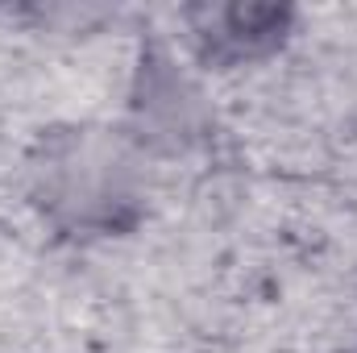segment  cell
<instances>
[{"instance_id": "obj_1", "label": "cell", "mask_w": 357, "mask_h": 353, "mask_svg": "<svg viewBox=\"0 0 357 353\" xmlns=\"http://www.w3.org/2000/svg\"><path fill=\"white\" fill-rule=\"evenodd\" d=\"M42 175V204L79 229H116L121 212L133 204L129 191V171L125 158L116 154V146L100 142V137H59L46 154V167H38Z\"/></svg>"}, {"instance_id": "obj_2", "label": "cell", "mask_w": 357, "mask_h": 353, "mask_svg": "<svg viewBox=\"0 0 357 353\" xmlns=\"http://www.w3.org/2000/svg\"><path fill=\"white\" fill-rule=\"evenodd\" d=\"M133 121H137V137L158 150H183L199 137L204 104L171 59L150 54L142 63L137 91H133Z\"/></svg>"}, {"instance_id": "obj_3", "label": "cell", "mask_w": 357, "mask_h": 353, "mask_svg": "<svg viewBox=\"0 0 357 353\" xmlns=\"http://www.w3.org/2000/svg\"><path fill=\"white\" fill-rule=\"evenodd\" d=\"M195 21V46L212 63H245L278 50V42L291 29V8L278 4H225V8H199Z\"/></svg>"}]
</instances>
